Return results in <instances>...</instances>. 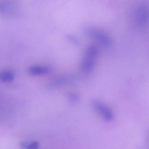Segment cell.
Returning <instances> with one entry per match:
<instances>
[{
	"label": "cell",
	"mask_w": 149,
	"mask_h": 149,
	"mask_svg": "<svg viewBox=\"0 0 149 149\" xmlns=\"http://www.w3.org/2000/svg\"><path fill=\"white\" fill-rule=\"evenodd\" d=\"M98 53V49L95 46H90L88 48L81 64L82 71L85 73H89L93 70Z\"/></svg>",
	"instance_id": "6da1fadb"
},
{
	"label": "cell",
	"mask_w": 149,
	"mask_h": 149,
	"mask_svg": "<svg viewBox=\"0 0 149 149\" xmlns=\"http://www.w3.org/2000/svg\"><path fill=\"white\" fill-rule=\"evenodd\" d=\"M93 107L97 113L107 121H111L114 118L113 114L110 109L101 102L93 101Z\"/></svg>",
	"instance_id": "7a4b0ae2"
},
{
	"label": "cell",
	"mask_w": 149,
	"mask_h": 149,
	"mask_svg": "<svg viewBox=\"0 0 149 149\" xmlns=\"http://www.w3.org/2000/svg\"><path fill=\"white\" fill-rule=\"evenodd\" d=\"M88 32L89 35L102 46L108 47L110 45V40L108 37L104 33L93 29H90Z\"/></svg>",
	"instance_id": "3957f363"
},
{
	"label": "cell",
	"mask_w": 149,
	"mask_h": 149,
	"mask_svg": "<svg viewBox=\"0 0 149 149\" xmlns=\"http://www.w3.org/2000/svg\"><path fill=\"white\" fill-rule=\"evenodd\" d=\"M51 70L49 67L45 66L35 65L30 67L29 72L31 74L34 75H43L48 74Z\"/></svg>",
	"instance_id": "277c9868"
},
{
	"label": "cell",
	"mask_w": 149,
	"mask_h": 149,
	"mask_svg": "<svg viewBox=\"0 0 149 149\" xmlns=\"http://www.w3.org/2000/svg\"><path fill=\"white\" fill-rule=\"evenodd\" d=\"M15 12V5L10 3H3L0 4V12L6 15H11Z\"/></svg>",
	"instance_id": "5b68a950"
},
{
	"label": "cell",
	"mask_w": 149,
	"mask_h": 149,
	"mask_svg": "<svg viewBox=\"0 0 149 149\" xmlns=\"http://www.w3.org/2000/svg\"><path fill=\"white\" fill-rule=\"evenodd\" d=\"M15 78V74L9 70H3L0 72V81L3 82L12 81Z\"/></svg>",
	"instance_id": "8992f818"
},
{
	"label": "cell",
	"mask_w": 149,
	"mask_h": 149,
	"mask_svg": "<svg viewBox=\"0 0 149 149\" xmlns=\"http://www.w3.org/2000/svg\"><path fill=\"white\" fill-rule=\"evenodd\" d=\"M39 144L38 142L34 141L30 143H22V147L24 149H38Z\"/></svg>",
	"instance_id": "52a82bcc"
}]
</instances>
